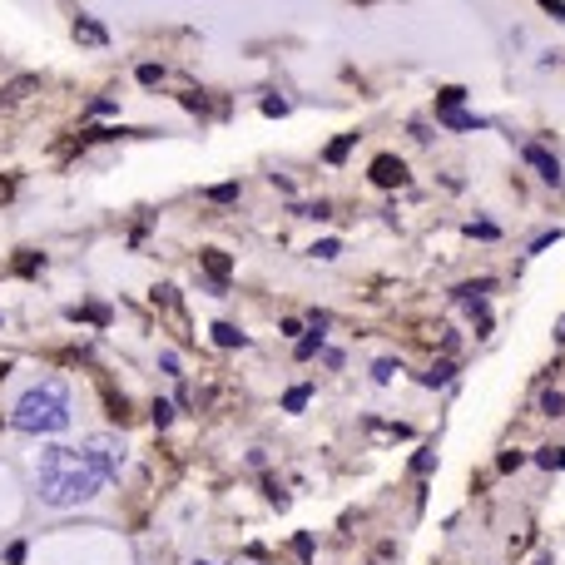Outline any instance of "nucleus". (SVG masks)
<instances>
[{
    "instance_id": "nucleus-8",
    "label": "nucleus",
    "mask_w": 565,
    "mask_h": 565,
    "mask_svg": "<svg viewBox=\"0 0 565 565\" xmlns=\"http://www.w3.org/2000/svg\"><path fill=\"white\" fill-rule=\"evenodd\" d=\"M462 100H466V90H462V85H446V90H436V114H452V110H462Z\"/></svg>"
},
{
    "instance_id": "nucleus-29",
    "label": "nucleus",
    "mask_w": 565,
    "mask_h": 565,
    "mask_svg": "<svg viewBox=\"0 0 565 565\" xmlns=\"http://www.w3.org/2000/svg\"><path fill=\"white\" fill-rule=\"evenodd\" d=\"M541 565H551V560H541Z\"/></svg>"
},
{
    "instance_id": "nucleus-3",
    "label": "nucleus",
    "mask_w": 565,
    "mask_h": 565,
    "mask_svg": "<svg viewBox=\"0 0 565 565\" xmlns=\"http://www.w3.org/2000/svg\"><path fill=\"white\" fill-rule=\"evenodd\" d=\"M85 456H90V466L100 471L104 481L120 476V466H124V446L110 442V436H90V442H85Z\"/></svg>"
},
{
    "instance_id": "nucleus-25",
    "label": "nucleus",
    "mask_w": 565,
    "mask_h": 565,
    "mask_svg": "<svg viewBox=\"0 0 565 565\" xmlns=\"http://www.w3.org/2000/svg\"><path fill=\"white\" fill-rule=\"evenodd\" d=\"M432 466H436V456H432V452H422V456L412 462V471H432Z\"/></svg>"
},
{
    "instance_id": "nucleus-2",
    "label": "nucleus",
    "mask_w": 565,
    "mask_h": 565,
    "mask_svg": "<svg viewBox=\"0 0 565 565\" xmlns=\"http://www.w3.org/2000/svg\"><path fill=\"white\" fill-rule=\"evenodd\" d=\"M10 426L15 432H30V436H55L70 426V392L65 382H55V377H45V382L25 387L15 402V412H10Z\"/></svg>"
},
{
    "instance_id": "nucleus-20",
    "label": "nucleus",
    "mask_w": 565,
    "mask_h": 565,
    "mask_svg": "<svg viewBox=\"0 0 565 565\" xmlns=\"http://www.w3.org/2000/svg\"><path fill=\"white\" fill-rule=\"evenodd\" d=\"M159 368L169 377H179V352H159Z\"/></svg>"
},
{
    "instance_id": "nucleus-17",
    "label": "nucleus",
    "mask_w": 565,
    "mask_h": 565,
    "mask_svg": "<svg viewBox=\"0 0 565 565\" xmlns=\"http://www.w3.org/2000/svg\"><path fill=\"white\" fill-rule=\"evenodd\" d=\"M338 254H342L338 238H322V244H312V258H338Z\"/></svg>"
},
{
    "instance_id": "nucleus-27",
    "label": "nucleus",
    "mask_w": 565,
    "mask_h": 565,
    "mask_svg": "<svg viewBox=\"0 0 565 565\" xmlns=\"http://www.w3.org/2000/svg\"><path fill=\"white\" fill-rule=\"evenodd\" d=\"M556 342H565V318L556 322Z\"/></svg>"
},
{
    "instance_id": "nucleus-11",
    "label": "nucleus",
    "mask_w": 565,
    "mask_h": 565,
    "mask_svg": "<svg viewBox=\"0 0 565 565\" xmlns=\"http://www.w3.org/2000/svg\"><path fill=\"white\" fill-rule=\"evenodd\" d=\"M352 139H358V134H342V139H332V144H328V164H342V159H348Z\"/></svg>"
},
{
    "instance_id": "nucleus-13",
    "label": "nucleus",
    "mask_w": 565,
    "mask_h": 565,
    "mask_svg": "<svg viewBox=\"0 0 565 565\" xmlns=\"http://www.w3.org/2000/svg\"><path fill=\"white\" fill-rule=\"evenodd\" d=\"M452 372H456V368H452V362H436V368H432V372H426V377H422V382H426V387H446V382H452Z\"/></svg>"
},
{
    "instance_id": "nucleus-14",
    "label": "nucleus",
    "mask_w": 565,
    "mask_h": 565,
    "mask_svg": "<svg viewBox=\"0 0 565 565\" xmlns=\"http://www.w3.org/2000/svg\"><path fill=\"white\" fill-rule=\"evenodd\" d=\"M308 397H312V387H292V392L282 397V407H288V412H302V407H308Z\"/></svg>"
},
{
    "instance_id": "nucleus-16",
    "label": "nucleus",
    "mask_w": 565,
    "mask_h": 565,
    "mask_svg": "<svg viewBox=\"0 0 565 565\" xmlns=\"http://www.w3.org/2000/svg\"><path fill=\"white\" fill-rule=\"evenodd\" d=\"M397 372H402V368H397V362L392 358H382V362H372V377H377V382H392V377Z\"/></svg>"
},
{
    "instance_id": "nucleus-6",
    "label": "nucleus",
    "mask_w": 565,
    "mask_h": 565,
    "mask_svg": "<svg viewBox=\"0 0 565 565\" xmlns=\"http://www.w3.org/2000/svg\"><path fill=\"white\" fill-rule=\"evenodd\" d=\"M198 263H204V273L214 278L208 288H214L218 298H224V292H228V258L218 254V248H204V254H198Z\"/></svg>"
},
{
    "instance_id": "nucleus-15",
    "label": "nucleus",
    "mask_w": 565,
    "mask_h": 565,
    "mask_svg": "<svg viewBox=\"0 0 565 565\" xmlns=\"http://www.w3.org/2000/svg\"><path fill=\"white\" fill-rule=\"evenodd\" d=\"M541 412H546V417H565V397L560 392H546V397H541Z\"/></svg>"
},
{
    "instance_id": "nucleus-21",
    "label": "nucleus",
    "mask_w": 565,
    "mask_h": 565,
    "mask_svg": "<svg viewBox=\"0 0 565 565\" xmlns=\"http://www.w3.org/2000/svg\"><path fill=\"white\" fill-rule=\"evenodd\" d=\"M556 238H560V228H551V234H541L536 244H531V254H541V248H551V244H556Z\"/></svg>"
},
{
    "instance_id": "nucleus-4",
    "label": "nucleus",
    "mask_w": 565,
    "mask_h": 565,
    "mask_svg": "<svg viewBox=\"0 0 565 565\" xmlns=\"http://www.w3.org/2000/svg\"><path fill=\"white\" fill-rule=\"evenodd\" d=\"M368 174H372L377 188H402V184H407V164L397 159V154H377Z\"/></svg>"
},
{
    "instance_id": "nucleus-23",
    "label": "nucleus",
    "mask_w": 565,
    "mask_h": 565,
    "mask_svg": "<svg viewBox=\"0 0 565 565\" xmlns=\"http://www.w3.org/2000/svg\"><path fill=\"white\" fill-rule=\"evenodd\" d=\"M169 417H174V407H169V402L154 407V422H159V426H169Z\"/></svg>"
},
{
    "instance_id": "nucleus-5",
    "label": "nucleus",
    "mask_w": 565,
    "mask_h": 565,
    "mask_svg": "<svg viewBox=\"0 0 565 565\" xmlns=\"http://www.w3.org/2000/svg\"><path fill=\"white\" fill-rule=\"evenodd\" d=\"M521 159H526L531 169H541V179H546V184H560V179H565L560 159H556L551 149H541V144H526V149H521Z\"/></svg>"
},
{
    "instance_id": "nucleus-24",
    "label": "nucleus",
    "mask_w": 565,
    "mask_h": 565,
    "mask_svg": "<svg viewBox=\"0 0 565 565\" xmlns=\"http://www.w3.org/2000/svg\"><path fill=\"white\" fill-rule=\"evenodd\" d=\"M263 114H288V100H263Z\"/></svg>"
},
{
    "instance_id": "nucleus-7",
    "label": "nucleus",
    "mask_w": 565,
    "mask_h": 565,
    "mask_svg": "<svg viewBox=\"0 0 565 565\" xmlns=\"http://www.w3.org/2000/svg\"><path fill=\"white\" fill-rule=\"evenodd\" d=\"M436 120H442L446 129H491V120H481V114H462V110H452V114H436Z\"/></svg>"
},
{
    "instance_id": "nucleus-12",
    "label": "nucleus",
    "mask_w": 565,
    "mask_h": 565,
    "mask_svg": "<svg viewBox=\"0 0 565 565\" xmlns=\"http://www.w3.org/2000/svg\"><path fill=\"white\" fill-rule=\"evenodd\" d=\"M536 462L546 466V471H565V446H546V452H541Z\"/></svg>"
},
{
    "instance_id": "nucleus-9",
    "label": "nucleus",
    "mask_w": 565,
    "mask_h": 565,
    "mask_svg": "<svg viewBox=\"0 0 565 565\" xmlns=\"http://www.w3.org/2000/svg\"><path fill=\"white\" fill-rule=\"evenodd\" d=\"M75 35L85 40V45H104V25H100V20H90V15L75 20Z\"/></svg>"
},
{
    "instance_id": "nucleus-10",
    "label": "nucleus",
    "mask_w": 565,
    "mask_h": 565,
    "mask_svg": "<svg viewBox=\"0 0 565 565\" xmlns=\"http://www.w3.org/2000/svg\"><path fill=\"white\" fill-rule=\"evenodd\" d=\"M214 342H218V348H244L248 338L234 328V322H218V328H214Z\"/></svg>"
},
{
    "instance_id": "nucleus-19",
    "label": "nucleus",
    "mask_w": 565,
    "mask_h": 565,
    "mask_svg": "<svg viewBox=\"0 0 565 565\" xmlns=\"http://www.w3.org/2000/svg\"><path fill=\"white\" fill-rule=\"evenodd\" d=\"M298 214H302V218H332V214H328V204H322V198H318V204H302Z\"/></svg>"
},
{
    "instance_id": "nucleus-18",
    "label": "nucleus",
    "mask_w": 565,
    "mask_h": 565,
    "mask_svg": "<svg viewBox=\"0 0 565 565\" xmlns=\"http://www.w3.org/2000/svg\"><path fill=\"white\" fill-rule=\"evenodd\" d=\"M208 198H214V204H228V198H238V184H218V188H208Z\"/></svg>"
},
{
    "instance_id": "nucleus-28",
    "label": "nucleus",
    "mask_w": 565,
    "mask_h": 565,
    "mask_svg": "<svg viewBox=\"0 0 565 565\" xmlns=\"http://www.w3.org/2000/svg\"><path fill=\"white\" fill-rule=\"evenodd\" d=\"M198 565H214V560H198Z\"/></svg>"
},
{
    "instance_id": "nucleus-26",
    "label": "nucleus",
    "mask_w": 565,
    "mask_h": 565,
    "mask_svg": "<svg viewBox=\"0 0 565 565\" xmlns=\"http://www.w3.org/2000/svg\"><path fill=\"white\" fill-rule=\"evenodd\" d=\"M541 5H546L551 15H556V20H565V0H541Z\"/></svg>"
},
{
    "instance_id": "nucleus-1",
    "label": "nucleus",
    "mask_w": 565,
    "mask_h": 565,
    "mask_svg": "<svg viewBox=\"0 0 565 565\" xmlns=\"http://www.w3.org/2000/svg\"><path fill=\"white\" fill-rule=\"evenodd\" d=\"M35 486H40V501H45V506H80V501H90L94 491L104 486V476L90 466L85 452H75V446H50L35 466Z\"/></svg>"
},
{
    "instance_id": "nucleus-22",
    "label": "nucleus",
    "mask_w": 565,
    "mask_h": 565,
    "mask_svg": "<svg viewBox=\"0 0 565 565\" xmlns=\"http://www.w3.org/2000/svg\"><path fill=\"white\" fill-rule=\"evenodd\" d=\"M466 234H476V238H496V224H466Z\"/></svg>"
}]
</instances>
